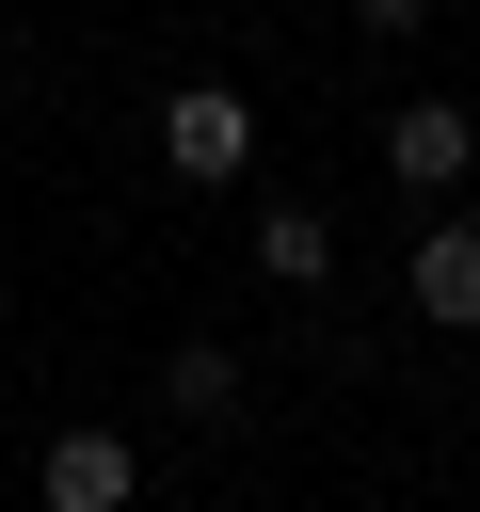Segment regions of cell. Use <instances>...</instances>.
I'll return each mask as SVG.
<instances>
[{
  "mask_svg": "<svg viewBox=\"0 0 480 512\" xmlns=\"http://www.w3.org/2000/svg\"><path fill=\"white\" fill-rule=\"evenodd\" d=\"M160 160H176V176H240V160H256V112H240L224 80H176V96H160Z\"/></svg>",
  "mask_w": 480,
  "mask_h": 512,
  "instance_id": "obj_1",
  "label": "cell"
},
{
  "mask_svg": "<svg viewBox=\"0 0 480 512\" xmlns=\"http://www.w3.org/2000/svg\"><path fill=\"white\" fill-rule=\"evenodd\" d=\"M128 496H144L128 432H48V464H32V512H128Z\"/></svg>",
  "mask_w": 480,
  "mask_h": 512,
  "instance_id": "obj_2",
  "label": "cell"
},
{
  "mask_svg": "<svg viewBox=\"0 0 480 512\" xmlns=\"http://www.w3.org/2000/svg\"><path fill=\"white\" fill-rule=\"evenodd\" d=\"M480 160V112H448V96H416V112H384V176L400 192H448Z\"/></svg>",
  "mask_w": 480,
  "mask_h": 512,
  "instance_id": "obj_3",
  "label": "cell"
},
{
  "mask_svg": "<svg viewBox=\"0 0 480 512\" xmlns=\"http://www.w3.org/2000/svg\"><path fill=\"white\" fill-rule=\"evenodd\" d=\"M416 320L480 336V224H416Z\"/></svg>",
  "mask_w": 480,
  "mask_h": 512,
  "instance_id": "obj_4",
  "label": "cell"
},
{
  "mask_svg": "<svg viewBox=\"0 0 480 512\" xmlns=\"http://www.w3.org/2000/svg\"><path fill=\"white\" fill-rule=\"evenodd\" d=\"M256 272H272V288H320V272H336V224H320V208H272V224H256Z\"/></svg>",
  "mask_w": 480,
  "mask_h": 512,
  "instance_id": "obj_5",
  "label": "cell"
},
{
  "mask_svg": "<svg viewBox=\"0 0 480 512\" xmlns=\"http://www.w3.org/2000/svg\"><path fill=\"white\" fill-rule=\"evenodd\" d=\"M160 400H176V416H240V352H224V336H192V352L160 368Z\"/></svg>",
  "mask_w": 480,
  "mask_h": 512,
  "instance_id": "obj_6",
  "label": "cell"
},
{
  "mask_svg": "<svg viewBox=\"0 0 480 512\" xmlns=\"http://www.w3.org/2000/svg\"><path fill=\"white\" fill-rule=\"evenodd\" d=\"M416 16H432V0H352V32H416Z\"/></svg>",
  "mask_w": 480,
  "mask_h": 512,
  "instance_id": "obj_7",
  "label": "cell"
}]
</instances>
